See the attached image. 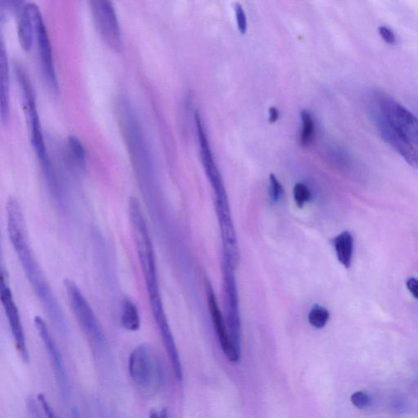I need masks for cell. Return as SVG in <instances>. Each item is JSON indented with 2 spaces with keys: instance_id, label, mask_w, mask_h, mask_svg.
I'll return each mask as SVG.
<instances>
[{
  "instance_id": "6da1fadb",
  "label": "cell",
  "mask_w": 418,
  "mask_h": 418,
  "mask_svg": "<svg viewBox=\"0 0 418 418\" xmlns=\"http://www.w3.org/2000/svg\"><path fill=\"white\" fill-rule=\"evenodd\" d=\"M7 222L9 239L20 261L23 270L34 289L45 311L56 327L67 328L63 310L45 278L31 250L27 236L24 215L22 207L15 198H9L7 203Z\"/></svg>"
},
{
  "instance_id": "7a4b0ae2",
  "label": "cell",
  "mask_w": 418,
  "mask_h": 418,
  "mask_svg": "<svg viewBox=\"0 0 418 418\" xmlns=\"http://www.w3.org/2000/svg\"><path fill=\"white\" fill-rule=\"evenodd\" d=\"M197 133L200 145V156L207 177L212 186L215 195V207L222 232L223 246V260L236 269L241 261L236 231L230 210L227 191L220 171L215 163L212 150L209 143L208 136L198 113L195 114Z\"/></svg>"
},
{
  "instance_id": "3957f363",
  "label": "cell",
  "mask_w": 418,
  "mask_h": 418,
  "mask_svg": "<svg viewBox=\"0 0 418 418\" xmlns=\"http://www.w3.org/2000/svg\"><path fill=\"white\" fill-rule=\"evenodd\" d=\"M16 74L22 93L23 110H24L26 117L32 147L34 148L36 156L41 163L47 179L53 186L54 185V175L49 154L47 152L34 89H33L29 77L20 65L16 67Z\"/></svg>"
},
{
  "instance_id": "277c9868",
  "label": "cell",
  "mask_w": 418,
  "mask_h": 418,
  "mask_svg": "<svg viewBox=\"0 0 418 418\" xmlns=\"http://www.w3.org/2000/svg\"><path fill=\"white\" fill-rule=\"evenodd\" d=\"M129 373L134 386L144 397L159 392L163 383V372L156 352L147 345H140L131 352Z\"/></svg>"
},
{
  "instance_id": "5b68a950",
  "label": "cell",
  "mask_w": 418,
  "mask_h": 418,
  "mask_svg": "<svg viewBox=\"0 0 418 418\" xmlns=\"http://www.w3.org/2000/svg\"><path fill=\"white\" fill-rule=\"evenodd\" d=\"M64 287L67 292L70 308L77 318L79 325L86 333L93 344L100 350H105L107 346L104 331L93 312L90 304L83 295L77 284L72 280H65Z\"/></svg>"
},
{
  "instance_id": "8992f818",
  "label": "cell",
  "mask_w": 418,
  "mask_h": 418,
  "mask_svg": "<svg viewBox=\"0 0 418 418\" xmlns=\"http://www.w3.org/2000/svg\"><path fill=\"white\" fill-rule=\"evenodd\" d=\"M370 114L380 136L389 147L393 148L400 156L405 159L408 166L418 168V152L407 136L399 129V127L389 118L378 103L372 99L370 102Z\"/></svg>"
},
{
  "instance_id": "52a82bcc",
  "label": "cell",
  "mask_w": 418,
  "mask_h": 418,
  "mask_svg": "<svg viewBox=\"0 0 418 418\" xmlns=\"http://www.w3.org/2000/svg\"><path fill=\"white\" fill-rule=\"evenodd\" d=\"M26 6L31 14L33 24H34L42 73H43L45 81L51 90L58 93L59 86L54 67L53 51H51L49 37L43 17H42L39 8L35 3H29Z\"/></svg>"
},
{
  "instance_id": "ba28073f",
  "label": "cell",
  "mask_w": 418,
  "mask_h": 418,
  "mask_svg": "<svg viewBox=\"0 0 418 418\" xmlns=\"http://www.w3.org/2000/svg\"><path fill=\"white\" fill-rule=\"evenodd\" d=\"M94 22L103 41L115 51L122 49V35L118 17L111 0H89Z\"/></svg>"
},
{
  "instance_id": "9c48e42d",
  "label": "cell",
  "mask_w": 418,
  "mask_h": 418,
  "mask_svg": "<svg viewBox=\"0 0 418 418\" xmlns=\"http://www.w3.org/2000/svg\"><path fill=\"white\" fill-rule=\"evenodd\" d=\"M234 269L223 262V294L227 328L234 344L241 350V321L239 316V297Z\"/></svg>"
},
{
  "instance_id": "30bf717a",
  "label": "cell",
  "mask_w": 418,
  "mask_h": 418,
  "mask_svg": "<svg viewBox=\"0 0 418 418\" xmlns=\"http://www.w3.org/2000/svg\"><path fill=\"white\" fill-rule=\"evenodd\" d=\"M373 100L381 109L396 124L411 142L418 145V120L405 106L394 100L393 98L381 93H376Z\"/></svg>"
},
{
  "instance_id": "8fae6325",
  "label": "cell",
  "mask_w": 418,
  "mask_h": 418,
  "mask_svg": "<svg viewBox=\"0 0 418 418\" xmlns=\"http://www.w3.org/2000/svg\"><path fill=\"white\" fill-rule=\"evenodd\" d=\"M0 300H1L4 312H6L17 349L19 354L21 355L22 359L27 363L30 360L29 351L27 349L20 314H19L17 305L14 302L13 293L9 288L7 275L4 274L3 269L1 271V281H0Z\"/></svg>"
},
{
  "instance_id": "7c38bea8",
  "label": "cell",
  "mask_w": 418,
  "mask_h": 418,
  "mask_svg": "<svg viewBox=\"0 0 418 418\" xmlns=\"http://www.w3.org/2000/svg\"><path fill=\"white\" fill-rule=\"evenodd\" d=\"M204 284L209 312L213 319L220 346H222L224 354L227 357V359L232 363H237L241 360V350L234 344L232 338L230 335L229 331H227L228 328L225 327L224 318L218 306L212 284L206 277Z\"/></svg>"
},
{
  "instance_id": "4fadbf2b",
  "label": "cell",
  "mask_w": 418,
  "mask_h": 418,
  "mask_svg": "<svg viewBox=\"0 0 418 418\" xmlns=\"http://www.w3.org/2000/svg\"><path fill=\"white\" fill-rule=\"evenodd\" d=\"M34 321L36 330L48 351L51 364L54 366L56 383H58L60 391L62 392L64 396H67L69 393V381L62 354H61L54 338L51 337L49 328L44 319L40 316H35Z\"/></svg>"
},
{
  "instance_id": "5bb4252c",
  "label": "cell",
  "mask_w": 418,
  "mask_h": 418,
  "mask_svg": "<svg viewBox=\"0 0 418 418\" xmlns=\"http://www.w3.org/2000/svg\"><path fill=\"white\" fill-rule=\"evenodd\" d=\"M0 116L2 123L8 126L10 121V74L7 51L3 41L0 50Z\"/></svg>"
},
{
  "instance_id": "9a60e30c",
  "label": "cell",
  "mask_w": 418,
  "mask_h": 418,
  "mask_svg": "<svg viewBox=\"0 0 418 418\" xmlns=\"http://www.w3.org/2000/svg\"><path fill=\"white\" fill-rule=\"evenodd\" d=\"M332 243L335 248L337 260L346 269L350 268L354 250V239L351 232H344L338 234L332 239Z\"/></svg>"
},
{
  "instance_id": "2e32d148",
  "label": "cell",
  "mask_w": 418,
  "mask_h": 418,
  "mask_svg": "<svg viewBox=\"0 0 418 418\" xmlns=\"http://www.w3.org/2000/svg\"><path fill=\"white\" fill-rule=\"evenodd\" d=\"M18 39L22 48L25 51H30L35 36V28L32 18L26 6L19 13Z\"/></svg>"
},
{
  "instance_id": "e0dca14e",
  "label": "cell",
  "mask_w": 418,
  "mask_h": 418,
  "mask_svg": "<svg viewBox=\"0 0 418 418\" xmlns=\"http://www.w3.org/2000/svg\"><path fill=\"white\" fill-rule=\"evenodd\" d=\"M121 323L125 330L136 332L139 330L140 318L139 311L135 303L131 299L123 300L121 312Z\"/></svg>"
},
{
  "instance_id": "ac0fdd59",
  "label": "cell",
  "mask_w": 418,
  "mask_h": 418,
  "mask_svg": "<svg viewBox=\"0 0 418 418\" xmlns=\"http://www.w3.org/2000/svg\"><path fill=\"white\" fill-rule=\"evenodd\" d=\"M302 129H300V142L303 147H307L313 142L314 138V123L311 113L307 110L300 111Z\"/></svg>"
},
{
  "instance_id": "d6986e66",
  "label": "cell",
  "mask_w": 418,
  "mask_h": 418,
  "mask_svg": "<svg viewBox=\"0 0 418 418\" xmlns=\"http://www.w3.org/2000/svg\"><path fill=\"white\" fill-rule=\"evenodd\" d=\"M309 323L316 328H323L330 319V312L319 305H314L308 316Z\"/></svg>"
},
{
  "instance_id": "ffe728a7",
  "label": "cell",
  "mask_w": 418,
  "mask_h": 418,
  "mask_svg": "<svg viewBox=\"0 0 418 418\" xmlns=\"http://www.w3.org/2000/svg\"><path fill=\"white\" fill-rule=\"evenodd\" d=\"M68 145L70 153H72L75 161L79 166H84L86 162V152L81 140L74 136H70L68 139Z\"/></svg>"
},
{
  "instance_id": "44dd1931",
  "label": "cell",
  "mask_w": 418,
  "mask_h": 418,
  "mask_svg": "<svg viewBox=\"0 0 418 418\" xmlns=\"http://www.w3.org/2000/svg\"><path fill=\"white\" fill-rule=\"evenodd\" d=\"M294 198L298 208H303V206L312 199V193L308 186L300 182L296 184L294 189Z\"/></svg>"
},
{
  "instance_id": "7402d4cb",
  "label": "cell",
  "mask_w": 418,
  "mask_h": 418,
  "mask_svg": "<svg viewBox=\"0 0 418 418\" xmlns=\"http://www.w3.org/2000/svg\"><path fill=\"white\" fill-rule=\"evenodd\" d=\"M270 196L271 200L277 203L280 200L282 195H284L283 186L274 175H271L270 178Z\"/></svg>"
},
{
  "instance_id": "603a6c76",
  "label": "cell",
  "mask_w": 418,
  "mask_h": 418,
  "mask_svg": "<svg viewBox=\"0 0 418 418\" xmlns=\"http://www.w3.org/2000/svg\"><path fill=\"white\" fill-rule=\"evenodd\" d=\"M351 403L359 410H364L371 405V398L368 394L363 392H357L352 394Z\"/></svg>"
},
{
  "instance_id": "cb8c5ba5",
  "label": "cell",
  "mask_w": 418,
  "mask_h": 418,
  "mask_svg": "<svg viewBox=\"0 0 418 418\" xmlns=\"http://www.w3.org/2000/svg\"><path fill=\"white\" fill-rule=\"evenodd\" d=\"M238 29L241 34H246L248 30V21L246 12H244L241 3H237L234 6Z\"/></svg>"
},
{
  "instance_id": "d4e9b609",
  "label": "cell",
  "mask_w": 418,
  "mask_h": 418,
  "mask_svg": "<svg viewBox=\"0 0 418 418\" xmlns=\"http://www.w3.org/2000/svg\"><path fill=\"white\" fill-rule=\"evenodd\" d=\"M378 32L382 39L389 45H394L396 43V37L392 29L389 27L381 26L378 28Z\"/></svg>"
},
{
  "instance_id": "484cf974",
  "label": "cell",
  "mask_w": 418,
  "mask_h": 418,
  "mask_svg": "<svg viewBox=\"0 0 418 418\" xmlns=\"http://www.w3.org/2000/svg\"><path fill=\"white\" fill-rule=\"evenodd\" d=\"M2 4L17 13H20L25 7L23 4V0H2Z\"/></svg>"
},
{
  "instance_id": "4316f807",
  "label": "cell",
  "mask_w": 418,
  "mask_h": 418,
  "mask_svg": "<svg viewBox=\"0 0 418 418\" xmlns=\"http://www.w3.org/2000/svg\"><path fill=\"white\" fill-rule=\"evenodd\" d=\"M38 400H39L42 408H43V410L45 411L47 417H54L56 416L53 408H51L48 401H47V399L45 396V394H39V396H38Z\"/></svg>"
},
{
  "instance_id": "83f0119b",
  "label": "cell",
  "mask_w": 418,
  "mask_h": 418,
  "mask_svg": "<svg viewBox=\"0 0 418 418\" xmlns=\"http://www.w3.org/2000/svg\"><path fill=\"white\" fill-rule=\"evenodd\" d=\"M407 288L416 299H418V280L410 278L407 280Z\"/></svg>"
},
{
  "instance_id": "f1b7e54d",
  "label": "cell",
  "mask_w": 418,
  "mask_h": 418,
  "mask_svg": "<svg viewBox=\"0 0 418 418\" xmlns=\"http://www.w3.org/2000/svg\"><path fill=\"white\" fill-rule=\"evenodd\" d=\"M280 118V112L275 106L270 107L269 109V121L270 124H275Z\"/></svg>"
}]
</instances>
